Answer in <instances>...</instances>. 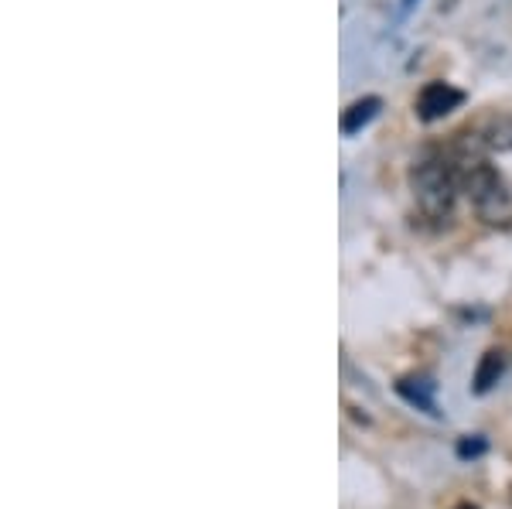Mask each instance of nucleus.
Segmentation results:
<instances>
[{
    "mask_svg": "<svg viewBox=\"0 0 512 509\" xmlns=\"http://www.w3.org/2000/svg\"><path fill=\"white\" fill-rule=\"evenodd\" d=\"M379 103L376 96H366V100H355L349 110L342 113V134H359L366 123H373V117L379 113Z\"/></svg>",
    "mask_w": 512,
    "mask_h": 509,
    "instance_id": "nucleus-4",
    "label": "nucleus"
},
{
    "mask_svg": "<svg viewBox=\"0 0 512 509\" xmlns=\"http://www.w3.org/2000/svg\"><path fill=\"white\" fill-rule=\"evenodd\" d=\"M410 192L420 205L427 219L444 223L454 212V199H458L461 185H458V171L441 158H424L410 168Z\"/></svg>",
    "mask_w": 512,
    "mask_h": 509,
    "instance_id": "nucleus-2",
    "label": "nucleus"
},
{
    "mask_svg": "<svg viewBox=\"0 0 512 509\" xmlns=\"http://www.w3.org/2000/svg\"><path fill=\"white\" fill-rule=\"evenodd\" d=\"M502 369H506V363H502L499 352H485L482 363L475 369V393H489L495 383H499Z\"/></svg>",
    "mask_w": 512,
    "mask_h": 509,
    "instance_id": "nucleus-6",
    "label": "nucleus"
},
{
    "mask_svg": "<svg viewBox=\"0 0 512 509\" xmlns=\"http://www.w3.org/2000/svg\"><path fill=\"white\" fill-rule=\"evenodd\" d=\"M424 387H427L424 380H403V383H400V393H403V397L410 400V404H420V407H424V410H431V414H437V410H434V400L427 397V393H424Z\"/></svg>",
    "mask_w": 512,
    "mask_h": 509,
    "instance_id": "nucleus-7",
    "label": "nucleus"
},
{
    "mask_svg": "<svg viewBox=\"0 0 512 509\" xmlns=\"http://www.w3.org/2000/svg\"><path fill=\"white\" fill-rule=\"evenodd\" d=\"M465 103V93L454 89L451 82H427L417 96V117L424 123H434V120H444L451 110Z\"/></svg>",
    "mask_w": 512,
    "mask_h": 509,
    "instance_id": "nucleus-3",
    "label": "nucleus"
},
{
    "mask_svg": "<svg viewBox=\"0 0 512 509\" xmlns=\"http://www.w3.org/2000/svg\"><path fill=\"white\" fill-rule=\"evenodd\" d=\"M458 185L468 195L478 219L489 226H509L512 223V188L502 182L499 171L482 158H465L458 168Z\"/></svg>",
    "mask_w": 512,
    "mask_h": 509,
    "instance_id": "nucleus-1",
    "label": "nucleus"
},
{
    "mask_svg": "<svg viewBox=\"0 0 512 509\" xmlns=\"http://www.w3.org/2000/svg\"><path fill=\"white\" fill-rule=\"evenodd\" d=\"M458 509H475V506H468V503H465V506H458Z\"/></svg>",
    "mask_w": 512,
    "mask_h": 509,
    "instance_id": "nucleus-9",
    "label": "nucleus"
},
{
    "mask_svg": "<svg viewBox=\"0 0 512 509\" xmlns=\"http://www.w3.org/2000/svg\"><path fill=\"white\" fill-rule=\"evenodd\" d=\"M478 141L492 147V151H512V117H492L482 127Z\"/></svg>",
    "mask_w": 512,
    "mask_h": 509,
    "instance_id": "nucleus-5",
    "label": "nucleus"
},
{
    "mask_svg": "<svg viewBox=\"0 0 512 509\" xmlns=\"http://www.w3.org/2000/svg\"><path fill=\"white\" fill-rule=\"evenodd\" d=\"M482 451H485L482 441H461V445H458V455H461V458H468V455H482Z\"/></svg>",
    "mask_w": 512,
    "mask_h": 509,
    "instance_id": "nucleus-8",
    "label": "nucleus"
}]
</instances>
